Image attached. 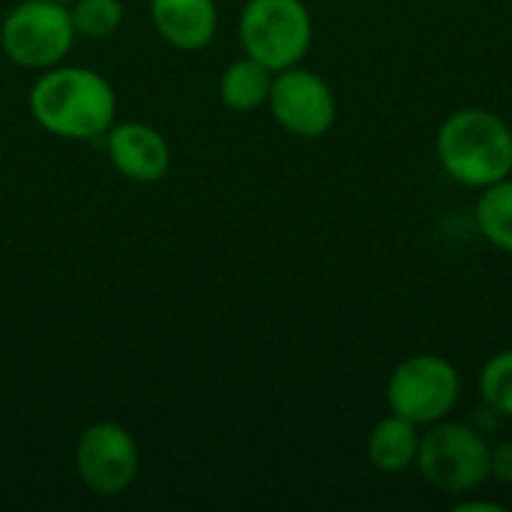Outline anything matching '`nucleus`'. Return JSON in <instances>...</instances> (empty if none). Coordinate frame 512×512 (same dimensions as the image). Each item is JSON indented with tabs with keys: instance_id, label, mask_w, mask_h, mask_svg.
<instances>
[{
	"instance_id": "1",
	"label": "nucleus",
	"mask_w": 512,
	"mask_h": 512,
	"mask_svg": "<svg viewBox=\"0 0 512 512\" xmlns=\"http://www.w3.org/2000/svg\"><path fill=\"white\" fill-rule=\"evenodd\" d=\"M27 105L36 126L63 141H99L117 120L111 81L87 66L57 63L39 72Z\"/></svg>"
},
{
	"instance_id": "2",
	"label": "nucleus",
	"mask_w": 512,
	"mask_h": 512,
	"mask_svg": "<svg viewBox=\"0 0 512 512\" xmlns=\"http://www.w3.org/2000/svg\"><path fill=\"white\" fill-rule=\"evenodd\" d=\"M435 153L447 177L468 189L512 177V129L486 108L453 111L435 135Z\"/></svg>"
},
{
	"instance_id": "3",
	"label": "nucleus",
	"mask_w": 512,
	"mask_h": 512,
	"mask_svg": "<svg viewBox=\"0 0 512 512\" xmlns=\"http://www.w3.org/2000/svg\"><path fill=\"white\" fill-rule=\"evenodd\" d=\"M417 468L444 495H471L492 477V447L468 423L438 420L420 435Z\"/></svg>"
},
{
	"instance_id": "4",
	"label": "nucleus",
	"mask_w": 512,
	"mask_h": 512,
	"mask_svg": "<svg viewBox=\"0 0 512 512\" xmlns=\"http://www.w3.org/2000/svg\"><path fill=\"white\" fill-rule=\"evenodd\" d=\"M312 15L303 0H246L237 21L243 54L273 72L297 66L312 48Z\"/></svg>"
},
{
	"instance_id": "5",
	"label": "nucleus",
	"mask_w": 512,
	"mask_h": 512,
	"mask_svg": "<svg viewBox=\"0 0 512 512\" xmlns=\"http://www.w3.org/2000/svg\"><path fill=\"white\" fill-rule=\"evenodd\" d=\"M78 33L69 6L57 0H21L0 21L3 54L33 72H45L63 63L75 45Z\"/></svg>"
},
{
	"instance_id": "6",
	"label": "nucleus",
	"mask_w": 512,
	"mask_h": 512,
	"mask_svg": "<svg viewBox=\"0 0 512 512\" xmlns=\"http://www.w3.org/2000/svg\"><path fill=\"white\" fill-rule=\"evenodd\" d=\"M462 393L459 369L438 354H414L402 360L387 381V405L393 414L432 426L447 420Z\"/></svg>"
},
{
	"instance_id": "7",
	"label": "nucleus",
	"mask_w": 512,
	"mask_h": 512,
	"mask_svg": "<svg viewBox=\"0 0 512 512\" xmlns=\"http://www.w3.org/2000/svg\"><path fill=\"white\" fill-rule=\"evenodd\" d=\"M75 474L96 498L123 495L141 468V453L132 432L114 420L90 423L75 441Z\"/></svg>"
},
{
	"instance_id": "8",
	"label": "nucleus",
	"mask_w": 512,
	"mask_h": 512,
	"mask_svg": "<svg viewBox=\"0 0 512 512\" xmlns=\"http://www.w3.org/2000/svg\"><path fill=\"white\" fill-rule=\"evenodd\" d=\"M267 105L273 120L297 138H324L336 123V96L330 84L300 63L273 75Z\"/></svg>"
},
{
	"instance_id": "9",
	"label": "nucleus",
	"mask_w": 512,
	"mask_h": 512,
	"mask_svg": "<svg viewBox=\"0 0 512 512\" xmlns=\"http://www.w3.org/2000/svg\"><path fill=\"white\" fill-rule=\"evenodd\" d=\"M111 168L132 183H156L171 168V147L159 129L141 120H114L105 132Z\"/></svg>"
},
{
	"instance_id": "10",
	"label": "nucleus",
	"mask_w": 512,
	"mask_h": 512,
	"mask_svg": "<svg viewBox=\"0 0 512 512\" xmlns=\"http://www.w3.org/2000/svg\"><path fill=\"white\" fill-rule=\"evenodd\" d=\"M150 18L162 42L177 51H204L219 27L216 0H150Z\"/></svg>"
},
{
	"instance_id": "11",
	"label": "nucleus",
	"mask_w": 512,
	"mask_h": 512,
	"mask_svg": "<svg viewBox=\"0 0 512 512\" xmlns=\"http://www.w3.org/2000/svg\"><path fill=\"white\" fill-rule=\"evenodd\" d=\"M366 453L369 462L381 471V474H405L408 468L417 465V453H420V426L393 414L381 417L366 441Z\"/></svg>"
},
{
	"instance_id": "12",
	"label": "nucleus",
	"mask_w": 512,
	"mask_h": 512,
	"mask_svg": "<svg viewBox=\"0 0 512 512\" xmlns=\"http://www.w3.org/2000/svg\"><path fill=\"white\" fill-rule=\"evenodd\" d=\"M273 75H276L273 69H267L264 63L243 54L225 66V72L219 78V96L231 111H240V114L258 111L270 99Z\"/></svg>"
},
{
	"instance_id": "13",
	"label": "nucleus",
	"mask_w": 512,
	"mask_h": 512,
	"mask_svg": "<svg viewBox=\"0 0 512 512\" xmlns=\"http://www.w3.org/2000/svg\"><path fill=\"white\" fill-rule=\"evenodd\" d=\"M474 222L486 243H492L504 255H512V177L483 189L474 207Z\"/></svg>"
},
{
	"instance_id": "14",
	"label": "nucleus",
	"mask_w": 512,
	"mask_h": 512,
	"mask_svg": "<svg viewBox=\"0 0 512 512\" xmlns=\"http://www.w3.org/2000/svg\"><path fill=\"white\" fill-rule=\"evenodd\" d=\"M69 15H72L78 36L108 39L123 24V3L120 0H75L69 3Z\"/></svg>"
},
{
	"instance_id": "15",
	"label": "nucleus",
	"mask_w": 512,
	"mask_h": 512,
	"mask_svg": "<svg viewBox=\"0 0 512 512\" xmlns=\"http://www.w3.org/2000/svg\"><path fill=\"white\" fill-rule=\"evenodd\" d=\"M480 396L495 414L512 417V348L486 360L480 369Z\"/></svg>"
},
{
	"instance_id": "16",
	"label": "nucleus",
	"mask_w": 512,
	"mask_h": 512,
	"mask_svg": "<svg viewBox=\"0 0 512 512\" xmlns=\"http://www.w3.org/2000/svg\"><path fill=\"white\" fill-rule=\"evenodd\" d=\"M492 477L504 486H512V438L492 447Z\"/></svg>"
},
{
	"instance_id": "17",
	"label": "nucleus",
	"mask_w": 512,
	"mask_h": 512,
	"mask_svg": "<svg viewBox=\"0 0 512 512\" xmlns=\"http://www.w3.org/2000/svg\"><path fill=\"white\" fill-rule=\"evenodd\" d=\"M474 510H486V512H501L504 507L501 504H492V501H462V504H456V512H474Z\"/></svg>"
},
{
	"instance_id": "18",
	"label": "nucleus",
	"mask_w": 512,
	"mask_h": 512,
	"mask_svg": "<svg viewBox=\"0 0 512 512\" xmlns=\"http://www.w3.org/2000/svg\"><path fill=\"white\" fill-rule=\"evenodd\" d=\"M57 3H63V6H69V3H75V0H57Z\"/></svg>"
}]
</instances>
